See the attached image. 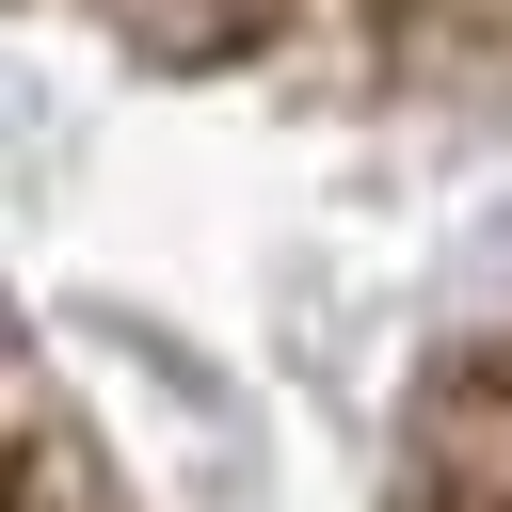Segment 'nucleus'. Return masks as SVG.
Returning a JSON list of instances; mask_svg holds the SVG:
<instances>
[{"label":"nucleus","mask_w":512,"mask_h":512,"mask_svg":"<svg viewBox=\"0 0 512 512\" xmlns=\"http://www.w3.org/2000/svg\"><path fill=\"white\" fill-rule=\"evenodd\" d=\"M496 256H512V208H496Z\"/></svg>","instance_id":"1"}]
</instances>
